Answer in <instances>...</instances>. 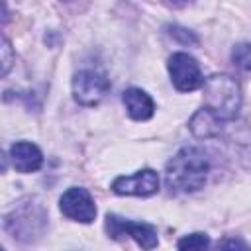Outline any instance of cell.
Masks as SVG:
<instances>
[{
  "mask_svg": "<svg viewBox=\"0 0 251 251\" xmlns=\"http://www.w3.org/2000/svg\"><path fill=\"white\" fill-rule=\"evenodd\" d=\"M210 173V161L198 147H182L165 171L167 186L173 192H196L204 186Z\"/></svg>",
  "mask_w": 251,
  "mask_h": 251,
  "instance_id": "obj_1",
  "label": "cell"
},
{
  "mask_svg": "<svg viewBox=\"0 0 251 251\" xmlns=\"http://www.w3.org/2000/svg\"><path fill=\"white\" fill-rule=\"evenodd\" d=\"M204 108L220 122L235 120L241 110V86L229 75H212L204 80Z\"/></svg>",
  "mask_w": 251,
  "mask_h": 251,
  "instance_id": "obj_2",
  "label": "cell"
},
{
  "mask_svg": "<svg viewBox=\"0 0 251 251\" xmlns=\"http://www.w3.org/2000/svg\"><path fill=\"white\" fill-rule=\"evenodd\" d=\"M6 229L20 241H33L41 235L45 224H47V214L43 206L35 200L20 204L12 214L6 216Z\"/></svg>",
  "mask_w": 251,
  "mask_h": 251,
  "instance_id": "obj_3",
  "label": "cell"
},
{
  "mask_svg": "<svg viewBox=\"0 0 251 251\" xmlns=\"http://www.w3.org/2000/svg\"><path fill=\"white\" fill-rule=\"evenodd\" d=\"M106 231L112 239H118L122 235H129L139 247H143L145 251H151L159 245V237H157V229L151 224L145 222H129L124 220L116 214H108L106 216Z\"/></svg>",
  "mask_w": 251,
  "mask_h": 251,
  "instance_id": "obj_4",
  "label": "cell"
},
{
  "mask_svg": "<svg viewBox=\"0 0 251 251\" xmlns=\"http://www.w3.org/2000/svg\"><path fill=\"white\" fill-rule=\"evenodd\" d=\"M167 69H169L175 88L180 92H192V90L204 86V76H202L200 65L188 53H182V51L173 53L167 61Z\"/></svg>",
  "mask_w": 251,
  "mask_h": 251,
  "instance_id": "obj_5",
  "label": "cell"
},
{
  "mask_svg": "<svg viewBox=\"0 0 251 251\" xmlns=\"http://www.w3.org/2000/svg\"><path fill=\"white\" fill-rule=\"evenodd\" d=\"M110 90V80L100 71H80L73 78V96L82 106H96Z\"/></svg>",
  "mask_w": 251,
  "mask_h": 251,
  "instance_id": "obj_6",
  "label": "cell"
},
{
  "mask_svg": "<svg viewBox=\"0 0 251 251\" xmlns=\"http://www.w3.org/2000/svg\"><path fill=\"white\" fill-rule=\"evenodd\" d=\"M59 208L69 220H75V222H80V224H90L96 218L94 198L82 186L67 188L61 196V200H59Z\"/></svg>",
  "mask_w": 251,
  "mask_h": 251,
  "instance_id": "obj_7",
  "label": "cell"
},
{
  "mask_svg": "<svg viewBox=\"0 0 251 251\" xmlns=\"http://www.w3.org/2000/svg\"><path fill=\"white\" fill-rule=\"evenodd\" d=\"M112 190L120 196H151L159 190V176L153 169H143L127 176H118Z\"/></svg>",
  "mask_w": 251,
  "mask_h": 251,
  "instance_id": "obj_8",
  "label": "cell"
},
{
  "mask_svg": "<svg viewBox=\"0 0 251 251\" xmlns=\"http://www.w3.org/2000/svg\"><path fill=\"white\" fill-rule=\"evenodd\" d=\"M10 159L18 173H35L43 165V155L35 143L16 141L10 147Z\"/></svg>",
  "mask_w": 251,
  "mask_h": 251,
  "instance_id": "obj_9",
  "label": "cell"
},
{
  "mask_svg": "<svg viewBox=\"0 0 251 251\" xmlns=\"http://www.w3.org/2000/svg\"><path fill=\"white\" fill-rule=\"evenodd\" d=\"M124 104H126V110L129 114L131 120H137V122H145L153 116L155 112V102L153 98L141 90V88H127L124 92Z\"/></svg>",
  "mask_w": 251,
  "mask_h": 251,
  "instance_id": "obj_10",
  "label": "cell"
},
{
  "mask_svg": "<svg viewBox=\"0 0 251 251\" xmlns=\"http://www.w3.org/2000/svg\"><path fill=\"white\" fill-rule=\"evenodd\" d=\"M220 126H222V122H220L212 112H208L206 108L198 110V112L190 118V122H188L190 131H192L196 137H200V139H208V137L218 135V133H220Z\"/></svg>",
  "mask_w": 251,
  "mask_h": 251,
  "instance_id": "obj_11",
  "label": "cell"
},
{
  "mask_svg": "<svg viewBox=\"0 0 251 251\" xmlns=\"http://www.w3.org/2000/svg\"><path fill=\"white\" fill-rule=\"evenodd\" d=\"M210 249V237L206 233H190L178 239V251H208Z\"/></svg>",
  "mask_w": 251,
  "mask_h": 251,
  "instance_id": "obj_12",
  "label": "cell"
},
{
  "mask_svg": "<svg viewBox=\"0 0 251 251\" xmlns=\"http://www.w3.org/2000/svg\"><path fill=\"white\" fill-rule=\"evenodd\" d=\"M231 61L241 71H251V43H237L231 51Z\"/></svg>",
  "mask_w": 251,
  "mask_h": 251,
  "instance_id": "obj_13",
  "label": "cell"
},
{
  "mask_svg": "<svg viewBox=\"0 0 251 251\" xmlns=\"http://www.w3.org/2000/svg\"><path fill=\"white\" fill-rule=\"evenodd\" d=\"M214 251H251V247L239 237H226L216 245Z\"/></svg>",
  "mask_w": 251,
  "mask_h": 251,
  "instance_id": "obj_14",
  "label": "cell"
},
{
  "mask_svg": "<svg viewBox=\"0 0 251 251\" xmlns=\"http://www.w3.org/2000/svg\"><path fill=\"white\" fill-rule=\"evenodd\" d=\"M0 53H2V76L8 75L10 67H12V61H14V53H12V45L10 41L4 37L2 39V47H0Z\"/></svg>",
  "mask_w": 251,
  "mask_h": 251,
  "instance_id": "obj_15",
  "label": "cell"
},
{
  "mask_svg": "<svg viewBox=\"0 0 251 251\" xmlns=\"http://www.w3.org/2000/svg\"><path fill=\"white\" fill-rule=\"evenodd\" d=\"M175 39H178V41H182V43H196V37L188 31V29H184V27H178V25H173L171 27V31H169Z\"/></svg>",
  "mask_w": 251,
  "mask_h": 251,
  "instance_id": "obj_16",
  "label": "cell"
}]
</instances>
